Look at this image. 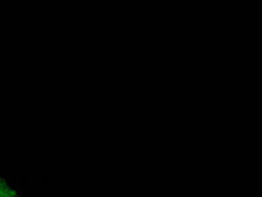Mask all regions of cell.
Here are the masks:
<instances>
[{"mask_svg": "<svg viewBox=\"0 0 262 197\" xmlns=\"http://www.w3.org/2000/svg\"><path fill=\"white\" fill-rule=\"evenodd\" d=\"M0 197H22L7 181L0 176Z\"/></svg>", "mask_w": 262, "mask_h": 197, "instance_id": "cell-1", "label": "cell"}]
</instances>
